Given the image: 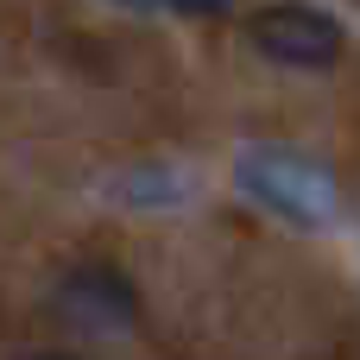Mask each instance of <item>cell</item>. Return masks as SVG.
<instances>
[{
	"instance_id": "cell-5",
	"label": "cell",
	"mask_w": 360,
	"mask_h": 360,
	"mask_svg": "<svg viewBox=\"0 0 360 360\" xmlns=\"http://www.w3.org/2000/svg\"><path fill=\"white\" fill-rule=\"evenodd\" d=\"M25 360H82V354H63V348H44V354H25Z\"/></svg>"
},
{
	"instance_id": "cell-4",
	"label": "cell",
	"mask_w": 360,
	"mask_h": 360,
	"mask_svg": "<svg viewBox=\"0 0 360 360\" xmlns=\"http://www.w3.org/2000/svg\"><path fill=\"white\" fill-rule=\"evenodd\" d=\"M171 13H184V19H215V13H228L234 0H165Z\"/></svg>"
},
{
	"instance_id": "cell-3",
	"label": "cell",
	"mask_w": 360,
	"mask_h": 360,
	"mask_svg": "<svg viewBox=\"0 0 360 360\" xmlns=\"http://www.w3.org/2000/svg\"><path fill=\"white\" fill-rule=\"evenodd\" d=\"M57 304L82 323V329H95V335H114V329H127L133 323V285H127V272H114V266H76L70 278H63V291H57Z\"/></svg>"
},
{
	"instance_id": "cell-2",
	"label": "cell",
	"mask_w": 360,
	"mask_h": 360,
	"mask_svg": "<svg viewBox=\"0 0 360 360\" xmlns=\"http://www.w3.org/2000/svg\"><path fill=\"white\" fill-rule=\"evenodd\" d=\"M247 38L259 57L285 63V70H329L342 57V19L310 6V0H285L247 19Z\"/></svg>"
},
{
	"instance_id": "cell-1",
	"label": "cell",
	"mask_w": 360,
	"mask_h": 360,
	"mask_svg": "<svg viewBox=\"0 0 360 360\" xmlns=\"http://www.w3.org/2000/svg\"><path fill=\"white\" fill-rule=\"evenodd\" d=\"M240 184H247L272 215H285V221H297V228H316V221L335 209L329 171H323L316 158H304V152H285V146H253V152H240Z\"/></svg>"
}]
</instances>
